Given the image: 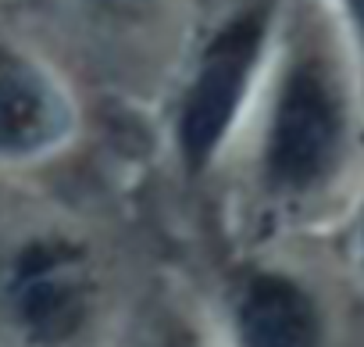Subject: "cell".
Returning <instances> with one entry per match:
<instances>
[{"instance_id": "obj_5", "label": "cell", "mask_w": 364, "mask_h": 347, "mask_svg": "<svg viewBox=\"0 0 364 347\" xmlns=\"http://www.w3.org/2000/svg\"><path fill=\"white\" fill-rule=\"evenodd\" d=\"M236 347H321L325 315L304 279L282 269L250 272L232 297Z\"/></svg>"}, {"instance_id": "obj_1", "label": "cell", "mask_w": 364, "mask_h": 347, "mask_svg": "<svg viewBox=\"0 0 364 347\" xmlns=\"http://www.w3.org/2000/svg\"><path fill=\"white\" fill-rule=\"evenodd\" d=\"M325 29L318 4L279 19L257 136V176L279 201L318 194L346 154V90Z\"/></svg>"}, {"instance_id": "obj_4", "label": "cell", "mask_w": 364, "mask_h": 347, "mask_svg": "<svg viewBox=\"0 0 364 347\" xmlns=\"http://www.w3.org/2000/svg\"><path fill=\"white\" fill-rule=\"evenodd\" d=\"M75 108L61 76L26 43L0 33V161L26 165L68 143Z\"/></svg>"}, {"instance_id": "obj_6", "label": "cell", "mask_w": 364, "mask_h": 347, "mask_svg": "<svg viewBox=\"0 0 364 347\" xmlns=\"http://www.w3.org/2000/svg\"><path fill=\"white\" fill-rule=\"evenodd\" d=\"M339 22L350 29V36L357 40V47L364 51V0H332Z\"/></svg>"}, {"instance_id": "obj_9", "label": "cell", "mask_w": 364, "mask_h": 347, "mask_svg": "<svg viewBox=\"0 0 364 347\" xmlns=\"http://www.w3.org/2000/svg\"><path fill=\"white\" fill-rule=\"evenodd\" d=\"M360 254H364V219H360Z\"/></svg>"}, {"instance_id": "obj_3", "label": "cell", "mask_w": 364, "mask_h": 347, "mask_svg": "<svg viewBox=\"0 0 364 347\" xmlns=\"http://www.w3.org/2000/svg\"><path fill=\"white\" fill-rule=\"evenodd\" d=\"M97 304V265L68 233L26 237L0 269V315L22 347H75Z\"/></svg>"}, {"instance_id": "obj_7", "label": "cell", "mask_w": 364, "mask_h": 347, "mask_svg": "<svg viewBox=\"0 0 364 347\" xmlns=\"http://www.w3.org/2000/svg\"><path fill=\"white\" fill-rule=\"evenodd\" d=\"M154 347H208V340H204L193 326L175 322V326H168V329L157 336V343H154Z\"/></svg>"}, {"instance_id": "obj_8", "label": "cell", "mask_w": 364, "mask_h": 347, "mask_svg": "<svg viewBox=\"0 0 364 347\" xmlns=\"http://www.w3.org/2000/svg\"><path fill=\"white\" fill-rule=\"evenodd\" d=\"M82 4L97 8V11H118V15H129V11H143L157 0H82Z\"/></svg>"}, {"instance_id": "obj_2", "label": "cell", "mask_w": 364, "mask_h": 347, "mask_svg": "<svg viewBox=\"0 0 364 347\" xmlns=\"http://www.w3.org/2000/svg\"><path fill=\"white\" fill-rule=\"evenodd\" d=\"M279 19L282 8L275 0H243L200 40L182 79L171 122L178 165L190 176H204L222 157L250 111L254 93L268 76Z\"/></svg>"}]
</instances>
